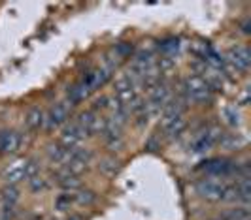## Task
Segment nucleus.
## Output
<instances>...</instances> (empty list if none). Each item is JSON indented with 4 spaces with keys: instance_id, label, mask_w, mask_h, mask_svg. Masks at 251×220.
Instances as JSON below:
<instances>
[{
    "instance_id": "nucleus-1",
    "label": "nucleus",
    "mask_w": 251,
    "mask_h": 220,
    "mask_svg": "<svg viewBox=\"0 0 251 220\" xmlns=\"http://www.w3.org/2000/svg\"><path fill=\"white\" fill-rule=\"evenodd\" d=\"M197 194L208 201H236L234 186L217 177H204L197 183Z\"/></svg>"
},
{
    "instance_id": "nucleus-2",
    "label": "nucleus",
    "mask_w": 251,
    "mask_h": 220,
    "mask_svg": "<svg viewBox=\"0 0 251 220\" xmlns=\"http://www.w3.org/2000/svg\"><path fill=\"white\" fill-rule=\"evenodd\" d=\"M183 92L187 96L189 102L197 104V106H206L212 102L214 98V90L208 87V83L202 79L201 75H189L183 81Z\"/></svg>"
},
{
    "instance_id": "nucleus-3",
    "label": "nucleus",
    "mask_w": 251,
    "mask_h": 220,
    "mask_svg": "<svg viewBox=\"0 0 251 220\" xmlns=\"http://www.w3.org/2000/svg\"><path fill=\"white\" fill-rule=\"evenodd\" d=\"M38 175V164L34 160H17L4 170V179L8 184H17L21 181H28Z\"/></svg>"
},
{
    "instance_id": "nucleus-4",
    "label": "nucleus",
    "mask_w": 251,
    "mask_h": 220,
    "mask_svg": "<svg viewBox=\"0 0 251 220\" xmlns=\"http://www.w3.org/2000/svg\"><path fill=\"white\" fill-rule=\"evenodd\" d=\"M74 122L81 128V132L85 134V137L102 134L104 132V126H106V119L99 117L95 111H83V113H79Z\"/></svg>"
},
{
    "instance_id": "nucleus-5",
    "label": "nucleus",
    "mask_w": 251,
    "mask_h": 220,
    "mask_svg": "<svg viewBox=\"0 0 251 220\" xmlns=\"http://www.w3.org/2000/svg\"><path fill=\"white\" fill-rule=\"evenodd\" d=\"M225 62L234 68L236 72H248L250 70V64H251V53L248 47L244 45H234L226 51V59Z\"/></svg>"
},
{
    "instance_id": "nucleus-6",
    "label": "nucleus",
    "mask_w": 251,
    "mask_h": 220,
    "mask_svg": "<svg viewBox=\"0 0 251 220\" xmlns=\"http://www.w3.org/2000/svg\"><path fill=\"white\" fill-rule=\"evenodd\" d=\"M202 171H206L208 177H217V179H221V177H228V175L236 173V171H238V166H236L234 162H230V160L214 158V160L204 162Z\"/></svg>"
},
{
    "instance_id": "nucleus-7",
    "label": "nucleus",
    "mask_w": 251,
    "mask_h": 220,
    "mask_svg": "<svg viewBox=\"0 0 251 220\" xmlns=\"http://www.w3.org/2000/svg\"><path fill=\"white\" fill-rule=\"evenodd\" d=\"M110 77H112V68H97V70L89 72L87 75L79 81V85L83 87L89 94H91V92H95L97 88H100V87L106 85V81H108Z\"/></svg>"
},
{
    "instance_id": "nucleus-8",
    "label": "nucleus",
    "mask_w": 251,
    "mask_h": 220,
    "mask_svg": "<svg viewBox=\"0 0 251 220\" xmlns=\"http://www.w3.org/2000/svg\"><path fill=\"white\" fill-rule=\"evenodd\" d=\"M83 139H85V134L81 132V128H79L75 122H70L68 126H64L63 134H61V137H59V143L72 151V149L81 147Z\"/></svg>"
},
{
    "instance_id": "nucleus-9",
    "label": "nucleus",
    "mask_w": 251,
    "mask_h": 220,
    "mask_svg": "<svg viewBox=\"0 0 251 220\" xmlns=\"http://www.w3.org/2000/svg\"><path fill=\"white\" fill-rule=\"evenodd\" d=\"M70 110H72V106H70L68 102H59V104H55L50 110V113L46 115V124H48L50 128H57V126L64 124V122L68 121V117H70Z\"/></svg>"
},
{
    "instance_id": "nucleus-10",
    "label": "nucleus",
    "mask_w": 251,
    "mask_h": 220,
    "mask_svg": "<svg viewBox=\"0 0 251 220\" xmlns=\"http://www.w3.org/2000/svg\"><path fill=\"white\" fill-rule=\"evenodd\" d=\"M168 100H170V88L166 83H159V85H155L151 88L150 92V102H148V106H150L151 113H157L159 110H163L164 106L168 104Z\"/></svg>"
},
{
    "instance_id": "nucleus-11",
    "label": "nucleus",
    "mask_w": 251,
    "mask_h": 220,
    "mask_svg": "<svg viewBox=\"0 0 251 220\" xmlns=\"http://www.w3.org/2000/svg\"><path fill=\"white\" fill-rule=\"evenodd\" d=\"M221 135L223 134H221L217 128H210V130H206V132H202L201 135L195 137L191 149H193L195 153H206V151H210L215 143H219V137H221Z\"/></svg>"
},
{
    "instance_id": "nucleus-12",
    "label": "nucleus",
    "mask_w": 251,
    "mask_h": 220,
    "mask_svg": "<svg viewBox=\"0 0 251 220\" xmlns=\"http://www.w3.org/2000/svg\"><path fill=\"white\" fill-rule=\"evenodd\" d=\"M23 145V135L19 132H0V153L15 154Z\"/></svg>"
},
{
    "instance_id": "nucleus-13",
    "label": "nucleus",
    "mask_w": 251,
    "mask_h": 220,
    "mask_svg": "<svg viewBox=\"0 0 251 220\" xmlns=\"http://www.w3.org/2000/svg\"><path fill=\"white\" fill-rule=\"evenodd\" d=\"M183 102L181 100H168V104L163 108V124L174 121L177 117H183Z\"/></svg>"
},
{
    "instance_id": "nucleus-14",
    "label": "nucleus",
    "mask_w": 251,
    "mask_h": 220,
    "mask_svg": "<svg viewBox=\"0 0 251 220\" xmlns=\"http://www.w3.org/2000/svg\"><path fill=\"white\" fill-rule=\"evenodd\" d=\"M25 124L28 130H40L46 124V113L40 110V108H32V110L26 113Z\"/></svg>"
},
{
    "instance_id": "nucleus-15",
    "label": "nucleus",
    "mask_w": 251,
    "mask_h": 220,
    "mask_svg": "<svg viewBox=\"0 0 251 220\" xmlns=\"http://www.w3.org/2000/svg\"><path fill=\"white\" fill-rule=\"evenodd\" d=\"M57 183H59V186H63V188H66V190H77L79 186H81V181H79V177H75V175H70L68 171L61 170L59 173H57Z\"/></svg>"
},
{
    "instance_id": "nucleus-16",
    "label": "nucleus",
    "mask_w": 251,
    "mask_h": 220,
    "mask_svg": "<svg viewBox=\"0 0 251 220\" xmlns=\"http://www.w3.org/2000/svg\"><path fill=\"white\" fill-rule=\"evenodd\" d=\"M72 151H74V149H72ZM72 151H70V149H66V147H63L61 143H59V145H53L50 149V158L53 160L55 164H61V166H64V164L70 160Z\"/></svg>"
},
{
    "instance_id": "nucleus-17",
    "label": "nucleus",
    "mask_w": 251,
    "mask_h": 220,
    "mask_svg": "<svg viewBox=\"0 0 251 220\" xmlns=\"http://www.w3.org/2000/svg\"><path fill=\"white\" fill-rule=\"evenodd\" d=\"M185 126H187L185 119H183V117H177V119H174V121L166 122V124H164V130H166L168 137H172V139H174V137H179V135L183 134Z\"/></svg>"
},
{
    "instance_id": "nucleus-18",
    "label": "nucleus",
    "mask_w": 251,
    "mask_h": 220,
    "mask_svg": "<svg viewBox=\"0 0 251 220\" xmlns=\"http://www.w3.org/2000/svg\"><path fill=\"white\" fill-rule=\"evenodd\" d=\"M2 199H4V205H15V201L19 199V190L15 184H8L4 186L2 190Z\"/></svg>"
},
{
    "instance_id": "nucleus-19",
    "label": "nucleus",
    "mask_w": 251,
    "mask_h": 220,
    "mask_svg": "<svg viewBox=\"0 0 251 220\" xmlns=\"http://www.w3.org/2000/svg\"><path fill=\"white\" fill-rule=\"evenodd\" d=\"M72 199L77 205H89L95 201V194L89 190H72Z\"/></svg>"
},
{
    "instance_id": "nucleus-20",
    "label": "nucleus",
    "mask_w": 251,
    "mask_h": 220,
    "mask_svg": "<svg viewBox=\"0 0 251 220\" xmlns=\"http://www.w3.org/2000/svg\"><path fill=\"white\" fill-rule=\"evenodd\" d=\"M221 220H251L250 217V211L248 207H238V209H232V211H228L225 213Z\"/></svg>"
},
{
    "instance_id": "nucleus-21",
    "label": "nucleus",
    "mask_w": 251,
    "mask_h": 220,
    "mask_svg": "<svg viewBox=\"0 0 251 220\" xmlns=\"http://www.w3.org/2000/svg\"><path fill=\"white\" fill-rule=\"evenodd\" d=\"M219 143L223 147H226V149H238L240 145H244V139L238 137L236 134H226L219 137Z\"/></svg>"
},
{
    "instance_id": "nucleus-22",
    "label": "nucleus",
    "mask_w": 251,
    "mask_h": 220,
    "mask_svg": "<svg viewBox=\"0 0 251 220\" xmlns=\"http://www.w3.org/2000/svg\"><path fill=\"white\" fill-rule=\"evenodd\" d=\"M74 205V199H72V192H64V194H59L57 199H55V207L59 211H66Z\"/></svg>"
},
{
    "instance_id": "nucleus-23",
    "label": "nucleus",
    "mask_w": 251,
    "mask_h": 220,
    "mask_svg": "<svg viewBox=\"0 0 251 220\" xmlns=\"http://www.w3.org/2000/svg\"><path fill=\"white\" fill-rule=\"evenodd\" d=\"M177 47H179V42H177V40H174V38L161 42V51L164 53V57H172V55L177 51Z\"/></svg>"
},
{
    "instance_id": "nucleus-24",
    "label": "nucleus",
    "mask_w": 251,
    "mask_h": 220,
    "mask_svg": "<svg viewBox=\"0 0 251 220\" xmlns=\"http://www.w3.org/2000/svg\"><path fill=\"white\" fill-rule=\"evenodd\" d=\"M223 113H225L226 122H228L230 126H238L240 124V113L236 111V108H226Z\"/></svg>"
},
{
    "instance_id": "nucleus-25",
    "label": "nucleus",
    "mask_w": 251,
    "mask_h": 220,
    "mask_svg": "<svg viewBox=\"0 0 251 220\" xmlns=\"http://www.w3.org/2000/svg\"><path fill=\"white\" fill-rule=\"evenodd\" d=\"M28 186H30V190L32 192H40V190H44L48 183H46V179H42L40 175H34L32 179H28Z\"/></svg>"
},
{
    "instance_id": "nucleus-26",
    "label": "nucleus",
    "mask_w": 251,
    "mask_h": 220,
    "mask_svg": "<svg viewBox=\"0 0 251 220\" xmlns=\"http://www.w3.org/2000/svg\"><path fill=\"white\" fill-rule=\"evenodd\" d=\"M108 106H110V98L108 96H100L99 100H95V108H93V111L97 113L99 110H108Z\"/></svg>"
},
{
    "instance_id": "nucleus-27",
    "label": "nucleus",
    "mask_w": 251,
    "mask_h": 220,
    "mask_svg": "<svg viewBox=\"0 0 251 220\" xmlns=\"http://www.w3.org/2000/svg\"><path fill=\"white\" fill-rule=\"evenodd\" d=\"M66 220H81V219H79V217H75V215H70V217H68Z\"/></svg>"
}]
</instances>
